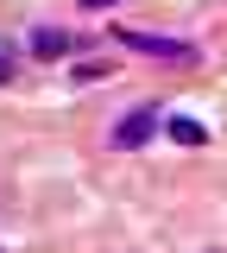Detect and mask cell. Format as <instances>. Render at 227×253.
<instances>
[{"mask_svg":"<svg viewBox=\"0 0 227 253\" xmlns=\"http://www.w3.org/2000/svg\"><path fill=\"white\" fill-rule=\"evenodd\" d=\"M152 133H158V108L145 101V108H127V114L114 121V133H107V146H114V152H139V146H145Z\"/></svg>","mask_w":227,"mask_h":253,"instance_id":"cell-1","label":"cell"},{"mask_svg":"<svg viewBox=\"0 0 227 253\" xmlns=\"http://www.w3.org/2000/svg\"><path fill=\"white\" fill-rule=\"evenodd\" d=\"M114 38H120V44H127V51H145V57H164V63H195V44L190 38H152V32H114Z\"/></svg>","mask_w":227,"mask_h":253,"instance_id":"cell-2","label":"cell"},{"mask_svg":"<svg viewBox=\"0 0 227 253\" xmlns=\"http://www.w3.org/2000/svg\"><path fill=\"white\" fill-rule=\"evenodd\" d=\"M64 51H76L69 32H57V26H38L32 32V57H64Z\"/></svg>","mask_w":227,"mask_h":253,"instance_id":"cell-3","label":"cell"},{"mask_svg":"<svg viewBox=\"0 0 227 253\" xmlns=\"http://www.w3.org/2000/svg\"><path fill=\"white\" fill-rule=\"evenodd\" d=\"M164 133H170L177 146H208V126L195 121V114H170V121H164Z\"/></svg>","mask_w":227,"mask_h":253,"instance_id":"cell-4","label":"cell"},{"mask_svg":"<svg viewBox=\"0 0 227 253\" xmlns=\"http://www.w3.org/2000/svg\"><path fill=\"white\" fill-rule=\"evenodd\" d=\"M13 63H19V51H13V44H6V38H0V89H6V83H13Z\"/></svg>","mask_w":227,"mask_h":253,"instance_id":"cell-5","label":"cell"},{"mask_svg":"<svg viewBox=\"0 0 227 253\" xmlns=\"http://www.w3.org/2000/svg\"><path fill=\"white\" fill-rule=\"evenodd\" d=\"M82 6H89V13H101V6H120V0H82Z\"/></svg>","mask_w":227,"mask_h":253,"instance_id":"cell-6","label":"cell"}]
</instances>
